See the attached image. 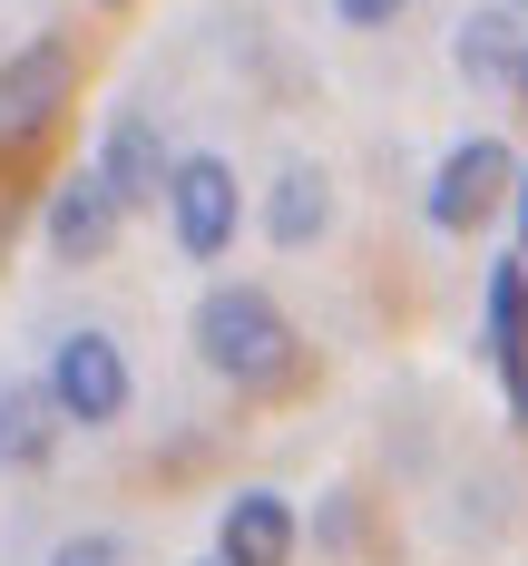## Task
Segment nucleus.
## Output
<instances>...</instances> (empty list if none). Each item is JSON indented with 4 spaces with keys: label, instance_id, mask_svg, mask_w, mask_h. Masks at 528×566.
Wrapping results in <instances>:
<instances>
[{
    "label": "nucleus",
    "instance_id": "nucleus-1",
    "mask_svg": "<svg viewBox=\"0 0 528 566\" xmlns=\"http://www.w3.org/2000/svg\"><path fill=\"white\" fill-rule=\"evenodd\" d=\"M196 352H206V371L235 381V391H275V381H293V361H303L284 303L265 283H216L196 303Z\"/></svg>",
    "mask_w": 528,
    "mask_h": 566
},
{
    "label": "nucleus",
    "instance_id": "nucleus-2",
    "mask_svg": "<svg viewBox=\"0 0 528 566\" xmlns=\"http://www.w3.org/2000/svg\"><path fill=\"white\" fill-rule=\"evenodd\" d=\"M499 196H519V157H509L499 137H469V147H451L441 176H431V226L469 234V226L499 216Z\"/></svg>",
    "mask_w": 528,
    "mask_h": 566
},
{
    "label": "nucleus",
    "instance_id": "nucleus-3",
    "mask_svg": "<svg viewBox=\"0 0 528 566\" xmlns=\"http://www.w3.org/2000/svg\"><path fill=\"white\" fill-rule=\"evenodd\" d=\"M69 78H79V59L59 50V40H30V50L0 69V147L20 157V147H40L69 108Z\"/></svg>",
    "mask_w": 528,
    "mask_h": 566
},
{
    "label": "nucleus",
    "instance_id": "nucleus-4",
    "mask_svg": "<svg viewBox=\"0 0 528 566\" xmlns=\"http://www.w3.org/2000/svg\"><path fill=\"white\" fill-rule=\"evenodd\" d=\"M167 216H176V254H186V264H216L226 234H235V167L226 157H176Z\"/></svg>",
    "mask_w": 528,
    "mask_h": 566
},
{
    "label": "nucleus",
    "instance_id": "nucleus-5",
    "mask_svg": "<svg viewBox=\"0 0 528 566\" xmlns=\"http://www.w3.org/2000/svg\"><path fill=\"white\" fill-rule=\"evenodd\" d=\"M50 391H59V410L69 420H117L127 410V352H117L108 333H69L59 342V361H50Z\"/></svg>",
    "mask_w": 528,
    "mask_h": 566
},
{
    "label": "nucleus",
    "instance_id": "nucleus-6",
    "mask_svg": "<svg viewBox=\"0 0 528 566\" xmlns=\"http://www.w3.org/2000/svg\"><path fill=\"white\" fill-rule=\"evenodd\" d=\"M117 216H127V196H117L99 167H79V176L50 196V254H59V264H99V254H108V234H117Z\"/></svg>",
    "mask_w": 528,
    "mask_h": 566
},
{
    "label": "nucleus",
    "instance_id": "nucleus-7",
    "mask_svg": "<svg viewBox=\"0 0 528 566\" xmlns=\"http://www.w3.org/2000/svg\"><path fill=\"white\" fill-rule=\"evenodd\" d=\"M99 176H108L127 206H167V147H157V127H147V108H117L108 137H99Z\"/></svg>",
    "mask_w": 528,
    "mask_h": 566
},
{
    "label": "nucleus",
    "instance_id": "nucleus-8",
    "mask_svg": "<svg viewBox=\"0 0 528 566\" xmlns=\"http://www.w3.org/2000/svg\"><path fill=\"white\" fill-rule=\"evenodd\" d=\"M216 557L226 566H293V509L275 499V489L226 499V517H216Z\"/></svg>",
    "mask_w": 528,
    "mask_h": 566
},
{
    "label": "nucleus",
    "instance_id": "nucleus-9",
    "mask_svg": "<svg viewBox=\"0 0 528 566\" xmlns=\"http://www.w3.org/2000/svg\"><path fill=\"white\" fill-rule=\"evenodd\" d=\"M489 361H499V391L528 420V264L489 274Z\"/></svg>",
    "mask_w": 528,
    "mask_h": 566
},
{
    "label": "nucleus",
    "instance_id": "nucleus-10",
    "mask_svg": "<svg viewBox=\"0 0 528 566\" xmlns=\"http://www.w3.org/2000/svg\"><path fill=\"white\" fill-rule=\"evenodd\" d=\"M451 59H460V78H519V59H528V40H519V10H469L460 20V40H451Z\"/></svg>",
    "mask_w": 528,
    "mask_h": 566
},
{
    "label": "nucleus",
    "instance_id": "nucleus-11",
    "mask_svg": "<svg viewBox=\"0 0 528 566\" xmlns=\"http://www.w3.org/2000/svg\"><path fill=\"white\" fill-rule=\"evenodd\" d=\"M323 216H333V186H323L313 167H284V176H275V206H265V234H275V244H313Z\"/></svg>",
    "mask_w": 528,
    "mask_h": 566
},
{
    "label": "nucleus",
    "instance_id": "nucleus-12",
    "mask_svg": "<svg viewBox=\"0 0 528 566\" xmlns=\"http://www.w3.org/2000/svg\"><path fill=\"white\" fill-rule=\"evenodd\" d=\"M59 420H69V410H59L50 381H10V391H0V450H10V459H40Z\"/></svg>",
    "mask_w": 528,
    "mask_h": 566
},
{
    "label": "nucleus",
    "instance_id": "nucleus-13",
    "mask_svg": "<svg viewBox=\"0 0 528 566\" xmlns=\"http://www.w3.org/2000/svg\"><path fill=\"white\" fill-rule=\"evenodd\" d=\"M50 566H127V547H117V537H59Z\"/></svg>",
    "mask_w": 528,
    "mask_h": 566
},
{
    "label": "nucleus",
    "instance_id": "nucleus-14",
    "mask_svg": "<svg viewBox=\"0 0 528 566\" xmlns=\"http://www.w3.org/2000/svg\"><path fill=\"white\" fill-rule=\"evenodd\" d=\"M333 20L343 30H382V20H402V0H333Z\"/></svg>",
    "mask_w": 528,
    "mask_h": 566
},
{
    "label": "nucleus",
    "instance_id": "nucleus-15",
    "mask_svg": "<svg viewBox=\"0 0 528 566\" xmlns=\"http://www.w3.org/2000/svg\"><path fill=\"white\" fill-rule=\"evenodd\" d=\"M519 234H528V167H519Z\"/></svg>",
    "mask_w": 528,
    "mask_h": 566
},
{
    "label": "nucleus",
    "instance_id": "nucleus-16",
    "mask_svg": "<svg viewBox=\"0 0 528 566\" xmlns=\"http://www.w3.org/2000/svg\"><path fill=\"white\" fill-rule=\"evenodd\" d=\"M206 566H226V557H206Z\"/></svg>",
    "mask_w": 528,
    "mask_h": 566
}]
</instances>
